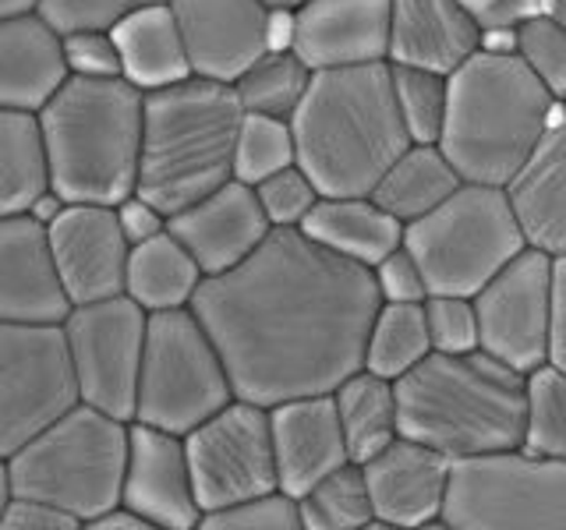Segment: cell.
<instances>
[{
  "label": "cell",
  "instance_id": "8",
  "mask_svg": "<svg viewBox=\"0 0 566 530\" xmlns=\"http://www.w3.org/2000/svg\"><path fill=\"white\" fill-rule=\"evenodd\" d=\"M403 247L418 258L429 294L474 297L527 247L503 184L464 181L429 216L403 226Z\"/></svg>",
  "mask_w": 566,
  "mask_h": 530
},
{
  "label": "cell",
  "instance_id": "51",
  "mask_svg": "<svg viewBox=\"0 0 566 530\" xmlns=\"http://www.w3.org/2000/svg\"><path fill=\"white\" fill-rule=\"evenodd\" d=\"M64 205H67V202L61 199V194L53 191V188H46V191L40 194V199H35V202L29 205V216H32V220H40L43 226H50V223L64 212Z\"/></svg>",
  "mask_w": 566,
  "mask_h": 530
},
{
  "label": "cell",
  "instance_id": "48",
  "mask_svg": "<svg viewBox=\"0 0 566 530\" xmlns=\"http://www.w3.org/2000/svg\"><path fill=\"white\" fill-rule=\"evenodd\" d=\"M548 364L566 375V255L556 258L553 287V336H548Z\"/></svg>",
  "mask_w": 566,
  "mask_h": 530
},
{
  "label": "cell",
  "instance_id": "27",
  "mask_svg": "<svg viewBox=\"0 0 566 530\" xmlns=\"http://www.w3.org/2000/svg\"><path fill=\"white\" fill-rule=\"evenodd\" d=\"M120 50V78L138 85L142 93L191 78V61L185 35L177 29L170 4L142 8L111 29Z\"/></svg>",
  "mask_w": 566,
  "mask_h": 530
},
{
  "label": "cell",
  "instance_id": "42",
  "mask_svg": "<svg viewBox=\"0 0 566 530\" xmlns=\"http://www.w3.org/2000/svg\"><path fill=\"white\" fill-rule=\"evenodd\" d=\"M153 4H170V0H40L35 11L57 32H71V29H114L120 18Z\"/></svg>",
  "mask_w": 566,
  "mask_h": 530
},
{
  "label": "cell",
  "instance_id": "46",
  "mask_svg": "<svg viewBox=\"0 0 566 530\" xmlns=\"http://www.w3.org/2000/svg\"><path fill=\"white\" fill-rule=\"evenodd\" d=\"M482 32L495 29H521L527 18H535L545 8V0H460Z\"/></svg>",
  "mask_w": 566,
  "mask_h": 530
},
{
  "label": "cell",
  "instance_id": "4",
  "mask_svg": "<svg viewBox=\"0 0 566 530\" xmlns=\"http://www.w3.org/2000/svg\"><path fill=\"white\" fill-rule=\"evenodd\" d=\"M556 106L521 53L482 46L450 75L439 149L464 181L506 188L556 124Z\"/></svg>",
  "mask_w": 566,
  "mask_h": 530
},
{
  "label": "cell",
  "instance_id": "40",
  "mask_svg": "<svg viewBox=\"0 0 566 530\" xmlns=\"http://www.w3.org/2000/svg\"><path fill=\"white\" fill-rule=\"evenodd\" d=\"M255 194H259L270 226H301L308 220V212L315 209V202L323 199L315 181L297 163L283 167L265 177V181H259Z\"/></svg>",
  "mask_w": 566,
  "mask_h": 530
},
{
  "label": "cell",
  "instance_id": "7",
  "mask_svg": "<svg viewBox=\"0 0 566 530\" xmlns=\"http://www.w3.org/2000/svg\"><path fill=\"white\" fill-rule=\"evenodd\" d=\"M128 446L132 421H120L78 400L14 456H8L14 495L46 499L88 523L106 509L120 506Z\"/></svg>",
  "mask_w": 566,
  "mask_h": 530
},
{
  "label": "cell",
  "instance_id": "15",
  "mask_svg": "<svg viewBox=\"0 0 566 530\" xmlns=\"http://www.w3.org/2000/svg\"><path fill=\"white\" fill-rule=\"evenodd\" d=\"M46 237L71 305L124 294L132 241L120 230L117 205L67 202L46 226Z\"/></svg>",
  "mask_w": 566,
  "mask_h": 530
},
{
  "label": "cell",
  "instance_id": "28",
  "mask_svg": "<svg viewBox=\"0 0 566 530\" xmlns=\"http://www.w3.org/2000/svg\"><path fill=\"white\" fill-rule=\"evenodd\" d=\"M202 279H206L202 265L195 262V255L170 230H164V234H156L149 241L132 244L124 294L138 300L149 315L170 308H191V297Z\"/></svg>",
  "mask_w": 566,
  "mask_h": 530
},
{
  "label": "cell",
  "instance_id": "34",
  "mask_svg": "<svg viewBox=\"0 0 566 530\" xmlns=\"http://www.w3.org/2000/svg\"><path fill=\"white\" fill-rule=\"evenodd\" d=\"M305 530H365L376 523V506L361 464H344L326 474L312 491L297 499Z\"/></svg>",
  "mask_w": 566,
  "mask_h": 530
},
{
  "label": "cell",
  "instance_id": "36",
  "mask_svg": "<svg viewBox=\"0 0 566 530\" xmlns=\"http://www.w3.org/2000/svg\"><path fill=\"white\" fill-rule=\"evenodd\" d=\"M524 449L566 459V375L548 361L527 371Z\"/></svg>",
  "mask_w": 566,
  "mask_h": 530
},
{
  "label": "cell",
  "instance_id": "18",
  "mask_svg": "<svg viewBox=\"0 0 566 530\" xmlns=\"http://www.w3.org/2000/svg\"><path fill=\"white\" fill-rule=\"evenodd\" d=\"M170 11L185 35L191 75L199 78L234 85L270 50V8L262 0H170Z\"/></svg>",
  "mask_w": 566,
  "mask_h": 530
},
{
  "label": "cell",
  "instance_id": "33",
  "mask_svg": "<svg viewBox=\"0 0 566 530\" xmlns=\"http://www.w3.org/2000/svg\"><path fill=\"white\" fill-rule=\"evenodd\" d=\"M315 71L294 50H265L262 57L234 82L244 114H265L291 120L305 99Z\"/></svg>",
  "mask_w": 566,
  "mask_h": 530
},
{
  "label": "cell",
  "instance_id": "1",
  "mask_svg": "<svg viewBox=\"0 0 566 530\" xmlns=\"http://www.w3.org/2000/svg\"><path fill=\"white\" fill-rule=\"evenodd\" d=\"M379 308L376 273L301 226H273L252 255L206 276L191 297L234 396L262 406L333 393L361 371Z\"/></svg>",
  "mask_w": 566,
  "mask_h": 530
},
{
  "label": "cell",
  "instance_id": "52",
  "mask_svg": "<svg viewBox=\"0 0 566 530\" xmlns=\"http://www.w3.org/2000/svg\"><path fill=\"white\" fill-rule=\"evenodd\" d=\"M14 499V477H11V464L8 456H0V523H4V512Z\"/></svg>",
  "mask_w": 566,
  "mask_h": 530
},
{
  "label": "cell",
  "instance_id": "29",
  "mask_svg": "<svg viewBox=\"0 0 566 530\" xmlns=\"http://www.w3.org/2000/svg\"><path fill=\"white\" fill-rule=\"evenodd\" d=\"M464 184V177L457 173L450 156L439 146H407L394 167L382 173V181L371 191L389 216H397L403 226L421 216H429L436 205H442L450 194Z\"/></svg>",
  "mask_w": 566,
  "mask_h": 530
},
{
  "label": "cell",
  "instance_id": "50",
  "mask_svg": "<svg viewBox=\"0 0 566 530\" xmlns=\"http://www.w3.org/2000/svg\"><path fill=\"white\" fill-rule=\"evenodd\" d=\"M85 527H93V530H153V523L146 520V517H138L135 509H128V506H114V509H106L103 517H96V520H88Z\"/></svg>",
  "mask_w": 566,
  "mask_h": 530
},
{
  "label": "cell",
  "instance_id": "26",
  "mask_svg": "<svg viewBox=\"0 0 566 530\" xmlns=\"http://www.w3.org/2000/svg\"><path fill=\"white\" fill-rule=\"evenodd\" d=\"M301 230L329 252L376 265L403 244V223L371 199V194H323Z\"/></svg>",
  "mask_w": 566,
  "mask_h": 530
},
{
  "label": "cell",
  "instance_id": "9",
  "mask_svg": "<svg viewBox=\"0 0 566 530\" xmlns=\"http://www.w3.org/2000/svg\"><path fill=\"white\" fill-rule=\"evenodd\" d=\"M234 400L227 364L191 308L153 311L142 350L135 421L188 435Z\"/></svg>",
  "mask_w": 566,
  "mask_h": 530
},
{
  "label": "cell",
  "instance_id": "19",
  "mask_svg": "<svg viewBox=\"0 0 566 530\" xmlns=\"http://www.w3.org/2000/svg\"><path fill=\"white\" fill-rule=\"evenodd\" d=\"M167 230L195 255L206 276H220L252 255L273 226L265 220L255 188L234 177L170 216Z\"/></svg>",
  "mask_w": 566,
  "mask_h": 530
},
{
  "label": "cell",
  "instance_id": "24",
  "mask_svg": "<svg viewBox=\"0 0 566 530\" xmlns=\"http://www.w3.org/2000/svg\"><path fill=\"white\" fill-rule=\"evenodd\" d=\"M61 32L40 11L0 14V106L40 114L67 82Z\"/></svg>",
  "mask_w": 566,
  "mask_h": 530
},
{
  "label": "cell",
  "instance_id": "20",
  "mask_svg": "<svg viewBox=\"0 0 566 530\" xmlns=\"http://www.w3.org/2000/svg\"><path fill=\"white\" fill-rule=\"evenodd\" d=\"M71 308L46 226L29 212L0 216V318L61 326Z\"/></svg>",
  "mask_w": 566,
  "mask_h": 530
},
{
  "label": "cell",
  "instance_id": "23",
  "mask_svg": "<svg viewBox=\"0 0 566 530\" xmlns=\"http://www.w3.org/2000/svg\"><path fill=\"white\" fill-rule=\"evenodd\" d=\"M482 50V29L460 0H394L389 11V64L453 75Z\"/></svg>",
  "mask_w": 566,
  "mask_h": 530
},
{
  "label": "cell",
  "instance_id": "41",
  "mask_svg": "<svg viewBox=\"0 0 566 530\" xmlns=\"http://www.w3.org/2000/svg\"><path fill=\"white\" fill-rule=\"evenodd\" d=\"M424 318H429L432 350H442V353H468V350L482 347L474 297L429 294V297H424Z\"/></svg>",
  "mask_w": 566,
  "mask_h": 530
},
{
  "label": "cell",
  "instance_id": "5",
  "mask_svg": "<svg viewBox=\"0 0 566 530\" xmlns=\"http://www.w3.org/2000/svg\"><path fill=\"white\" fill-rule=\"evenodd\" d=\"M244 106L234 85L191 75L146 93L135 194L167 220L234 181Z\"/></svg>",
  "mask_w": 566,
  "mask_h": 530
},
{
  "label": "cell",
  "instance_id": "2",
  "mask_svg": "<svg viewBox=\"0 0 566 530\" xmlns=\"http://www.w3.org/2000/svg\"><path fill=\"white\" fill-rule=\"evenodd\" d=\"M291 131L297 167L318 194H371L394 159L415 146L397 106L389 61L315 71Z\"/></svg>",
  "mask_w": 566,
  "mask_h": 530
},
{
  "label": "cell",
  "instance_id": "49",
  "mask_svg": "<svg viewBox=\"0 0 566 530\" xmlns=\"http://www.w3.org/2000/svg\"><path fill=\"white\" fill-rule=\"evenodd\" d=\"M297 35V8H270L265 18V43L270 50H294Z\"/></svg>",
  "mask_w": 566,
  "mask_h": 530
},
{
  "label": "cell",
  "instance_id": "17",
  "mask_svg": "<svg viewBox=\"0 0 566 530\" xmlns=\"http://www.w3.org/2000/svg\"><path fill=\"white\" fill-rule=\"evenodd\" d=\"M120 502L159 530H195L202 523V506L199 495H195L185 435L132 421Z\"/></svg>",
  "mask_w": 566,
  "mask_h": 530
},
{
  "label": "cell",
  "instance_id": "3",
  "mask_svg": "<svg viewBox=\"0 0 566 530\" xmlns=\"http://www.w3.org/2000/svg\"><path fill=\"white\" fill-rule=\"evenodd\" d=\"M397 382L400 435L450 459L524 446L527 375L482 347L432 350Z\"/></svg>",
  "mask_w": 566,
  "mask_h": 530
},
{
  "label": "cell",
  "instance_id": "14",
  "mask_svg": "<svg viewBox=\"0 0 566 530\" xmlns=\"http://www.w3.org/2000/svg\"><path fill=\"white\" fill-rule=\"evenodd\" d=\"M553 287L556 258L542 247H524L482 290L474 294L482 350L517 368L521 375L548 361L553 336Z\"/></svg>",
  "mask_w": 566,
  "mask_h": 530
},
{
  "label": "cell",
  "instance_id": "54",
  "mask_svg": "<svg viewBox=\"0 0 566 530\" xmlns=\"http://www.w3.org/2000/svg\"><path fill=\"white\" fill-rule=\"evenodd\" d=\"M545 8L553 11L556 18H563V22H566V0H545Z\"/></svg>",
  "mask_w": 566,
  "mask_h": 530
},
{
  "label": "cell",
  "instance_id": "10",
  "mask_svg": "<svg viewBox=\"0 0 566 530\" xmlns=\"http://www.w3.org/2000/svg\"><path fill=\"white\" fill-rule=\"evenodd\" d=\"M442 527L566 530V459L524 446L453 459Z\"/></svg>",
  "mask_w": 566,
  "mask_h": 530
},
{
  "label": "cell",
  "instance_id": "37",
  "mask_svg": "<svg viewBox=\"0 0 566 530\" xmlns=\"http://www.w3.org/2000/svg\"><path fill=\"white\" fill-rule=\"evenodd\" d=\"M297 163V146L291 120L265 117V114H244L238 131V152H234V177L244 184H259L270 173Z\"/></svg>",
  "mask_w": 566,
  "mask_h": 530
},
{
  "label": "cell",
  "instance_id": "11",
  "mask_svg": "<svg viewBox=\"0 0 566 530\" xmlns=\"http://www.w3.org/2000/svg\"><path fill=\"white\" fill-rule=\"evenodd\" d=\"M75 403L64 329L0 318V456H14Z\"/></svg>",
  "mask_w": 566,
  "mask_h": 530
},
{
  "label": "cell",
  "instance_id": "53",
  "mask_svg": "<svg viewBox=\"0 0 566 530\" xmlns=\"http://www.w3.org/2000/svg\"><path fill=\"white\" fill-rule=\"evenodd\" d=\"M40 0H0V14H14V11H32Z\"/></svg>",
  "mask_w": 566,
  "mask_h": 530
},
{
  "label": "cell",
  "instance_id": "43",
  "mask_svg": "<svg viewBox=\"0 0 566 530\" xmlns=\"http://www.w3.org/2000/svg\"><path fill=\"white\" fill-rule=\"evenodd\" d=\"M64 61L71 75L82 78H120V50L111 29H71L61 32Z\"/></svg>",
  "mask_w": 566,
  "mask_h": 530
},
{
  "label": "cell",
  "instance_id": "25",
  "mask_svg": "<svg viewBox=\"0 0 566 530\" xmlns=\"http://www.w3.org/2000/svg\"><path fill=\"white\" fill-rule=\"evenodd\" d=\"M531 247L566 255V120H556L538 149L506 184Z\"/></svg>",
  "mask_w": 566,
  "mask_h": 530
},
{
  "label": "cell",
  "instance_id": "13",
  "mask_svg": "<svg viewBox=\"0 0 566 530\" xmlns=\"http://www.w3.org/2000/svg\"><path fill=\"white\" fill-rule=\"evenodd\" d=\"M185 449L202 512L280 488L270 406L262 403L234 396L185 435Z\"/></svg>",
  "mask_w": 566,
  "mask_h": 530
},
{
  "label": "cell",
  "instance_id": "22",
  "mask_svg": "<svg viewBox=\"0 0 566 530\" xmlns=\"http://www.w3.org/2000/svg\"><path fill=\"white\" fill-rule=\"evenodd\" d=\"M389 11L394 0H305L294 53L312 71L389 61Z\"/></svg>",
  "mask_w": 566,
  "mask_h": 530
},
{
  "label": "cell",
  "instance_id": "32",
  "mask_svg": "<svg viewBox=\"0 0 566 530\" xmlns=\"http://www.w3.org/2000/svg\"><path fill=\"white\" fill-rule=\"evenodd\" d=\"M429 353H432V336H429V318H424V300L421 305L382 300L368 332L365 368L386 379H400L403 371H411Z\"/></svg>",
  "mask_w": 566,
  "mask_h": 530
},
{
  "label": "cell",
  "instance_id": "55",
  "mask_svg": "<svg viewBox=\"0 0 566 530\" xmlns=\"http://www.w3.org/2000/svg\"><path fill=\"white\" fill-rule=\"evenodd\" d=\"M265 8H301L305 0H262Z\"/></svg>",
  "mask_w": 566,
  "mask_h": 530
},
{
  "label": "cell",
  "instance_id": "44",
  "mask_svg": "<svg viewBox=\"0 0 566 530\" xmlns=\"http://www.w3.org/2000/svg\"><path fill=\"white\" fill-rule=\"evenodd\" d=\"M376 283L382 300H397V305H421L429 297V279H424L418 258L400 244L397 252H389L376 269Z\"/></svg>",
  "mask_w": 566,
  "mask_h": 530
},
{
  "label": "cell",
  "instance_id": "56",
  "mask_svg": "<svg viewBox=\"0 0 566 530\" xmlns=\"http://www.w3.org/2000/svg\"><path fill=\"white\" fill-rule=\"evenodd\" d=\"M559 106H563V120H566V99H563V103H559Z\"/></svg>",
  "mask_w": 566,
  "mask_h": 530
},
{
  "label": "cell",
  "instance_id": "31",
  "mask_svg": "<svg viewBox=\"0 0 566 530\" xmlns=\"http://www.w3.org/2000/svg\"><path fill=\"white\" fill-rule=\"evenodd\" d=\"M50 188L40 114L0 106V216H18Z\"/></svg>",
  "mask_w": 566,
  "mask_h": 530
},
{
  "label": "cell",
  "instance_id": "47",
  "mask_svg": "<svg viewBox=\"0 0 566 530\" xmlns=\"http://www.w3.org/2000/svg\"><path fill=\"white\" fill-rule=\"evenodd\" d=\"M117 220H120V230L124 237L132 244H142L156 234H164L167 230V212H159L149 199H142V194H128L120 205H117Z\"/></svg>",
  "mask_w": 566,
  "mask_h": 530
},
{
  "label": "cell",
  "instance_id": "35",
  "mask_svg": "<svg viewBox=\"0 0 566 530\" xmlns=\"http://www.w3.org/2000/svg\"><path fill=\"white\" fill-rule=\"evenodd\" d=\"M394 88L411 141H418V146H439L450 106V78L424 67L394 64Z\"/></svg>",
  "mask_w": 566,
  "mask_h": 530
},
{
  "label": "cell",
  "instance_id": "16",
  "mask_svg": "<svg viewBox=\"0 0 566 530\" xmlns=\"http://www.w3.org/2000/svg\"><path fill=\"white\" fill-rule=\"evenodd\" d=\"M361 467L371 491V506H376V523L371 527H442V509H447L453 474L450 456L400 435L382 453L365 459Z\"/></svg>",
  "mask_w": 566,
  "mask_h": 530
},
{
  "label": "cell",
  "instance_id": "30",
  "mask_svg": "<svg viewBox=\"0 0 566 530\" xmlns=\"http://www.w3.org/2000/svg\"><path fill=\"white\" fill-rule=\"evenodd\" d=\"M336 414H340L347 453L354 464H365L382 453L389 442L400 438V411H397V382L376 375V371H354L333 389Z\"/></svg>",
  "mask_w": 566,
  "mask_h": 530
},
{
  "label": "cell",
  "instance_id": "39",
  "mask_svg": "<svg viewBox=\"0 0 566 530\" xmlns=\"http://www.w3.org/2000/svg\"><path fill=\"white\" fill-rule=\"evenodd\" d=\"M202 530H305L301 523V506L294 495L283 488L252 495L234 506L202 512Z\"/></svg>",
  "mask_w": 566,
  "mask_h": 530
},
{
  "label": "cell",
  "instance_id": "12",
  "mask_svg": "<svg viewBox=\"0 0 566 530\" xmlns=\"http://www.w3.org/2000/svg\"><path fill=\"white\" fill-rule=\"evenodd\" d=\"M61 329L78 382V400L120 421H135L149 311L128 294H117L75 305Z\"/></svg>",
  "mask_w": 566,
  "mask_h": 530
},
{
  "label": "cell",
  "instance_id": "21",
  "mask_svg": "<svg viewBox=\"0 0 566 530\" xmlns=\"http://www.w3.org/2000/svg\"><path fill=\"white\" fill-rule=\"evenodd\" d=\"M270 424L280 488L294 499L312 491L336 467L350 464L347 435L333 393L283 400L270 406Z\"/></svg>",
  "mask_w": 566,
  "mask_h": 530
},
{
  "label": "cell",
  "instance_id": "45",
  "mask_svg": "<svg viewBox=\"0 0 566 530\" xmlns=\"http://www.w3.org/2000/svg\"><path fill=\"white\" fill-rule=\"evenodd\" d=\"M85 527L75 512L53 506L46 499H32V495H14L0 530H78Z\"/></svg>",
  "mask_w": 566,
  "mask_h": 530
},
{
  "label": "cell",
  "instance_id": "6",
  "mask_svg": "<svg viewBox=\"0 0 566 530\" xmlns=\"http://www.w3.org/2000/svg\"><path fill=\"white\" fill-rule=\"evenodd\" d=\"M146 93L128 78L67 82L40 110L50 188L64 202L120 205L138 188Z\"/></svg>",
  "mask_w": 566,
  "mask_h": 530
},
{
  "label": "cell",
  "instance_id": "38",
  "mask_svg": "<svg viewBox=\"0 0 566 530\" xmlns=\"http://www.w3.org/2000/svg\"><path fill=\"white\" fill-rule=\"evenodd\" d=\"M517 53L559 103L566 99V22L542 11L517 29Z\"/></svg>",
  "mask_w": 566,
  "mask_h": 530
}]
</instances>
